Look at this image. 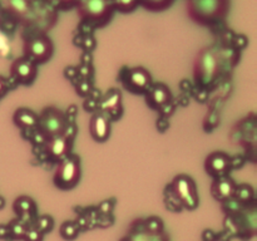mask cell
Here are the masks:
<instances>
[{"label":"cell","mask_w":257,"mask_h":241,"mask_svg":"<svg viewBox=\"0 0 257 241\" xmlns=\"http://www.w3.org/2000/svg\"><path fill=\"white\" fill-rule=\"evenodd\" d=\"M75 8L82 23L92 28L105 27L115 13L112 0H79Z\"/></svg>","instance_id":"cell-2"},{"label":"cell","mask_w":257,"mask_h":241,"mask_svg":"<svg viewBox=\"0 0 257 241\" xmlns=\"http://www.w3.org/2000/svg\"><path fill=\"white\" fill-rule=\"evenodd\" d=\"M53 227V220L49 216H42V217L38 220V230L40 232H48L50 228Z\"/></svg>","instance_id":"cell-22"},{"label":"cell","mask_w":257,"mask_h":241,"mask_svg":"<svg viewBox=\"0 0 257 241\" xmlns=\"http://www.w3.org/2000/svg\"><path fill=\"white\" fill-rule=\"evenodd\" d=\"M70 148H72V138L68 137L65 133L57 137L48 138L45 141V152L52 160L62 161L63 158L70 155Z\"/></svg>","instance_id":"cell-11"},{"label":"cell","mask_w":257,"mask_h":241,"mask_svg":"<svg viewBox=\"0 0 257 241\" xmlns=\"http://www.w3.org/2000/svg\"><path fill=\"white\" fill-rule=\"evenodd\" d=\"M10 74L22 84H30L37 77V64L25 57H20L10 67Z\"/></svg>","instance_id":"cell-10"},{"label":"cell","mask_w":257,"mask_h":241,"mask_svg":"<svg viewBox=\"0 0 257 241\" xmlns=\"http://www.w3.org/2000/svg\"><path fill=\"white\" fill-rule=\"evenodd\" d=\"M15 211H18V213L20 215V217L24 215H29V213L34 212L35 205L33 202L32 198L27 197V196H22V197L18 198L14 203Z\"/></svg>","instance_id":"cell-19"},{"label":"cell","mask_w":257,"mask_h":241,"mask_svg":"<svg viewBox=\"0 0 257 241\" xmlns=\"http://www.w3.org/2000/svg\"><path fill=\"white\" fill-rule=\"evenodd\" d=\"M43 233L39 230H29L25 233V238H28V241H40L42 240Z\"/></svg>","instance_id":"cell-24"},{"label":"cell","mask_w":257,"mask_h":241,"mask_svg":"<svg viewBox=\"0 0 257 241\" xmlns=\"http://www.w3.org/2000/svg\"><path fill=\"white\" fill-rule=\"evenodd\" d=\"M138 2H140V7H142L143 9L158 13L170 9L175 0H138Z\"/></svg>","instance_id":"cell-18"},{"label":"cell","mask_w":257,"mask_h":241,"mask_svg":"<svg viewBox=\"0 0 257 241\" xmlns=\"http://www.w3.org/2000/svg\"><path fill=\"white\" fill-rule=\"evenodd\" d=\"M14 123L20 128H33L38 123V115L27 108H19L14 113Z\"/></svg>","instance_id":"cell-16"},{"label":"cell","mask_w":257,"mask_h":241,"mask_svg":"<svg viewBox=\"0 0 257 241\" xmlns=\"http://www.w3.org/2000/svg\"><path fill=\"white\" fill-rule=\"evenodd\" d=\"M60 232L64 238H74L78 233V227L74 222H65L63 223Z\"/></svg>","instance_id":"cell-21"},{"label":"cell","mask_w":257,"mask_h":241,"mask_svg":"<svg viewBox=\"0 0 257 241\" xmlns=\"http://www.w3.org/2000/svg\"><path fill=\"white\" fill-rule=\"evenodd\" d=\"M110 118L104 112H98L90 118L89 131L92 137L98 142H104L110 133Z\"/></svg>","instance_id":"cell-13"},{"label":"cell","mask_w":257,"mask_h":241,"mask_svg":"<svg viewBox=\"0 0 257 241\" xmlns=\"http://www.w3.org/2000/svg\"><path fill=\"white\" fill-rule=\"evenodd\" d=\"M124 87L133 93H146L152 85V77L143 67H135L127 69L124 77Z\"/></svg>","instance_id":"cell-8"},{"label":"cell","mask_w":257,"mask_h":241,"mask_svg":"<svg viewBox=\"0 0 257 241\" xmlns=\"http://www.w3.org/2000/svg\"><path fill=\"white\" fill-rule=\"evenodd\" d=\"M52 2L59 9H72V8L77 7L79 0H52Z\"/></svg>","instance_id":"cell-23"},{"label":"cell","mask_w":257,"mask_h":241,"mask_svg":"<svg viewBox=\"0 0 257 241\" xmlns=\"http://www.w3.org/2000/svg\"><path fill=\"white\" fill-rule=\"evenodd\" d=\"M172 193L175 196L176 202L180 203L188 210H193L198 206V195L196 183L190 176L178 175L172 181Z\"/></svg>","instance_id":"cell-6"},{"label":"cell","mask_w":257,"mask_h":241,"mask_svg":"<svg viewBox=\"0 0 257 241\" xmlns=\"http://www.w3.org/2000/svg\"><path fill=\"white\" fill-rule=\"evenodd\" d=\"M218 70V54L213 48H205L197 54L195 63V78L202 84H210Z\"/></svg>","instance_id":"cell-7"},{"label":"cell","mask_w":257,"mask_h":241,"mask_svg":"<svg viewBox=\"0 0 257 241\" xmlns=\"http://www.w3.org/2000/svg\"><path fill=\"white\" fill-rule=\"evenodd\" d=\"M207 241H226V240H221V238H211V240H207Z\"/></svg>","instance_id":"cell-26"},{"label":"cell","mask_w":257,"mask_h":241,"mask_svg":"<svg viewBox=\"0 0 257 241\" xmlns=\"http://www.w3.org/2000/svg\"><path fill=\"white\" fill-rule=\"evenodd\" d=\"M230 7L231 0H187L186 10L193 23L206 27L225 20Z\"/></svg>","instance_id":"cell-1"},{"label":"cell","mask_w":257,"mask_h":241,"mask_svg":"<svg viewBox=\"0 0 257 241\" xmlns=\"http://www.w3.org/2000/svg\"><path fill=\"white\" fill-rule=\"evenodd\" d=\"M236 185L231 178H228L227 176H223V177H218L213 181L212 187V195L216 200L218 201H227L235 195Z\"/></svg>","instance_id":"cell-15"},{"label":"cell","mask_w":257,"mask_h":241,"mask_svg":"<svg viewBox=\"0 0 257 241\" xmlns=\"http://www.w3.org/2000/svg\"><path fill=\"white\" fill-rule=\"evenodd\" d=\"M102 112L109 118H118L122 113V95L118 90L110 89L100 102Z\"/></svg>","instance_id":"cell-14"},{"label":"cell","mask_w":257,"mask_h":241,"mask_svg":"<svg viewBox=\"0 0 257 241\" xmlns=\"http://www.w3.org/2000/svg\"><path fill=\"white\" fill-rule=\"evenodd\" d=\"M8 12L12 13L14 17L23 19L30 10L29 0H8Z\"/></svg>","instance_id":"cell-17"},{"label":"cell","mask_w":257,"mask_h":241,"mask_svg":"<svg viewBox=\"0 0 257 241\" xmlns=\"http://www.w3.org/2000/svg\"><path fill=\"white\" fill-rule=\"evenodd\" d=\"M37 126L45 140L64 135L68 128V120L64 113L55 107H48L38 115Z\"/></svg>","instance_id":"cell-3"},{"label":"cell","mask_w":257,"mask_h":241,"mask_svg":"<svg viewBox=\"0 0 257 241\" xmlns=\"http://www.w3.org/2000/svg\"><path fill=\"white\" fill-rule=\"evenodd\" d=\"M23 50H24L23 57L28 58L38 65L48 62L52 58L53 52H54V44L47 34L42 33V34L33 35L29 39L25 40Z\"/></svg>","instance_id":"cell-5"},{"label":"cell","mask_w":257,"mask_h":241,"mask_svg":"<svg viewBox=\"0 0 257 241\" xmlns=\"http://www.w3.org/2000/svg\"><path fill=\"white\" fill-rule=\"evenodd\" d=\"M7 90H8L7 80H5V78H3L2 75H0V97L5 94V93H7Z\"/></svg>","instance_id":"cell-25"},{"label":"cell","mask_w":257,"mask_h":241,"mask_svg":"<svg viewBox=\"0 0 257 241\" xmlns=\"http://www.w3.org/2000/svg\"><path fill=\"white\" fill-rule=\"evenodd\" d=\"M113 8L114 12L123 13V14H128L132 13L140 7V2L138 0H112Z\"/></svg>","instance_id":"cell-20"},{"label":"cell","mask_w":257,"mask_h":241,"mask_svg":"<svg viewBox=\"0 0 257 241\" xmlns=\"http://www.w3.org/2000/svg\"><path fill=\"white\" fill-rule=\"evenodd\" d=\"M231 166H232L231 157L227 153L221 152V151L212 152L211 155H208L205 162L206 172L208 175L213 176L215 178L227 176L228 171L231 170Z\"/></svg>","instance_id":"cell-9"},{"label":"cell","mask_w":257,"mask_h":241,"mask_svg":"<svg viewBox=\"0 0 257 241\" xmlns=\"http://www.w3.org/2000/svg\"><path fill=\"white\" fill-rule=\"evenodd\" d=\"M170 89L163 83H152L148 90L146 92V100L148 105L153 109H162L165 105H167L171 102Z\"/></svg>","instance_id":"cell-12"},{"label":"cell","mask_w":257,"mask_h":241,"mask_svg":"<svg viewBox=\"0 0 257 241\" xmlns=\"http://www.w3.org/2000/svg\"><path fill=\"white\" fill-rule=\"evenodd\" d=\"M80 178L79 158L74 155H68L59 161L54 173V185L60 190H70L75 187Z\"/></svg>","instance_id":"cell-4"}]
</instances>
